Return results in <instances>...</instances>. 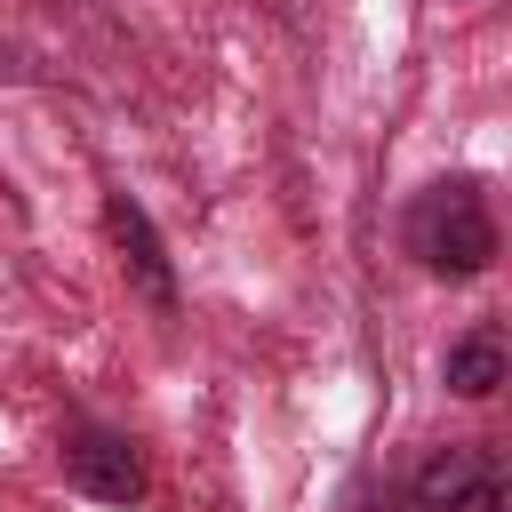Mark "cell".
Listing matches in <instances>:
<instances>
[{"instance_id": "cell-1", "label": "cell", "mask_w": 512, "mask_h": 512, "mask_svg": "<svg viewBox=\"0 0 512 512\" xmlns=\"http://www.w3.org/2000/svg\"><path fill=\"white\" fill-rule=\"evenodd\" d=\"M408 248H416L432 272L472 280V272H488V256H496V224H488V208H480L472 184H432V192L416 200V216H408Z\"/></svg>"}, {"instance_id": "cell-2", "label": "cell", "mask_w": 512, "mask_h": 512, "mask_svg": "<svg viewBox=\"0 0 512 512\" xmlns=\"http://www.w3.org/2000/svg\"><path fill=\"white\" fill-rule=\"evenodd\" d=\"M64 472H72V488H88V496H104V504H136V496H144V464H136V448L112 440V432H80V440L64 448Z\"/></svg>"}, {"instance_id": "cell-3", "label": "cell", "mask_w": 512, "mask_h": 512, "mask_svg": "<svg viewBox=\"0 0 512 512\" xmlns=\"http://www.w3.org/2000/svg\"><path fill=\"white\" fill-rule=\"evenodd\" d=\"M104 232H112V248H120V264L136 272V288L152 296V304H168L176 296V280H168V256H160V240H152V224H144V208L136 200H104Z\"/></svg>"}, {"instance_id": "cell-4", "label": "cell", "mask_w": 512, "mask_h": 512, "mask_svg": "<svg viewBox=\"0 0 512 512\" xmlns=\"http://www.w3.org/2000/svg\"><path fill=\"white\" fill-rule=\"evenodd\" d=\"M488 472H496V456H488V448H448V456H432V464L416 472L408 512H464V496H472Z\"/></svg>"}, {"instance_id": "cell-5", "label": "cell", "mask_w": 512, "mask_h": 512, "mask_svg": "<svg viewBox=\"0 0 512 512\" xmlns=\"http://www.w3.org/2000/svg\"><path fill=\"white\" fill-rule=\"evenodd\" d=\"M504 384V336L496 328H472L456 352H448V392L456 400H488Z\"/></svg>"}, {"instance_id": "cell-6", "label": "cell", "mask_w": 512, "mask_h": 512, "mask_svg": "<svg viewBox=\"0 0 512 512\" xmlns=\"http://www.w3.org/2000/svg\"><path fill=\"white\" fill-rule=\"evenodd\" d=\"M464 512H504V480H496V472H488V480H480V488H472V496H464Z\"/></svg>"}]
</instances>
